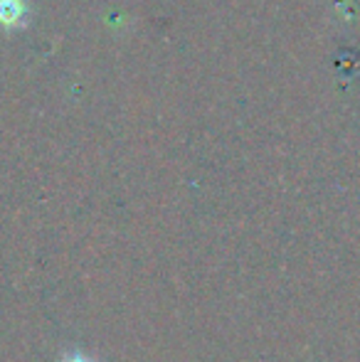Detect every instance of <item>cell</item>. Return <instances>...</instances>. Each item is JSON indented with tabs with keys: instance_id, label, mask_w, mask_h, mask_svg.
I'll list each match as a JSON object with an SVG mask.
<instances>
[{
	"instance_id": "6da1fadb",
	"label": "cell",
	"mask_w": 360,
	"mask_h": 362,
	"mask_svg": "<svg viewBox=\"0 0 360 362\" xmlns=\"http://www.w3.org/2000/svg\"><path fill=\"white\" fill-rule=\"evenodd\" d=\"M20 15H23L20 0H0V20L3 23H18Z\"/></svg>"
},
{
	"instance_id": "7a4b0ae2",
	"label": "cell",
	"mask_w": 360,
	"mask_h": 362,
	"mask_svg": "<svg viewBox=\"0 0 360 362\" xmlns=\"http://www.w3.org/2000/svg\"><path fill=\"white\" fill-rule=\"evenodd\" d=\"M64 362H91V360H89V358H84V355H79V353H77V355H69V358L64 360Z\"/></svg>"
}]
</instances>
